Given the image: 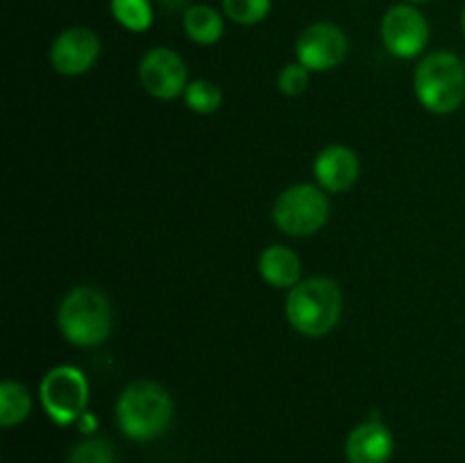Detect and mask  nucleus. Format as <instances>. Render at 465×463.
Segmentation results:
<instances>
[{
	"label": "nucleus",
	"instance_id": "1",
	"mask_svg": "<svg viewBox=\"0 0 465 463\" xmlns=\"http://www.w3.org/2000/svg\"><path fill=\"white\" fill-rule=\"evenodd\" d=\"M175 404L168 390L153 379H136L116 404L118 427L134 440H153L171 427Z\"/></svg>",
	"mask_w": 465,
	"mask_h": 463
},
{
	"label": "nucleus",
	"instance_id": "2",
	"mask_svg": "<svg viewBox=\"0 0 465 463\" xmlns=\"http://www.w3.org/2000/svg\"><path fill=\"white\" fill-rule=\"evenodd\" d=\"M343 313V293L330 277H309L286 298V318L295 331L312 339L330 334Z\"/></svg>",
	"mask_w": 465,
	"mask_h": 463
},
{
	"label": "nucleus",
	"instance_id": "3",
	"mask_svg": "<svg viewBox=\"0 0 465 463\" xmlns=\"http://www.w3.org/2000/svg\"><path fill=\"white\" fill-rule=\"evenodd\" d=\"M112 304L95 286H75L62 300L57 311L59 331L77 348L103 345L112 334Z\"/></svg>",
	"mask_w": 465,
	"mask_h": 463
},
{
	"label": "nucleus",
	"instance_id": "4",
	"mask_svg": "<svg viewBox=\"0 0 465 463\" xmlns=\"http://www.w3.org/2000/svg\"><path fill=\"white\" fill-rule=\"evenodd\" d=\"M416 95L434 113L457 112L465 100V64L454 53H431L420 59L413 73Z\"/></svg>",
	"mask_w": 465,
	"mask_h": 463
},
{
	"label": "nucleus",
	"instance_id": "5",
	"mask_svg": "<svg viewBox=\"0 0 465 463\" xmlns=\"http://www.w3.org/2000/svg\"><path fill=\"white\" fill-rule=\"evenodd\" d=\"M330 218V198L313 184H295L282 191L272 204V221L284 234L312 236Z\"/></svg>",
	"mask_w": 465,
	"mask_h": 463
},
{
	"label": "nucleus",
	"instance_id": "6",
	"mask_svg": "<svg viewBox=\"0 0 465 463\" xmlns=\"http://www.w3.org/2000/svg\"><path fill=\"white\" fill-rule=\"evenodd\" d=\"M39 395L50 420L71 425L84 416L89 404V381L77 368L57 366L45 372Z\"/></svg>",
	"mask_w": 465,
	"mask_h": 463
},
{
	"label": "nucleus",
	"instance_id": "7",
	"mask_svg": "<svg viewBox=\"0 0 465 463\" xmlns=\"http://www.w3.org/2000/svg\"><path fill=\"white\" fill-rule=\"evenodd\" d=\"M381 41L393 57L413 59L430 44V23L413 5H395L381 18Z\"/></svg>",
	"mask_w": 465,
	"mask_h": 463
},
{
	"label": "nucleus",
	"instance_id": "8",
	"mask_svg": "<svg viewBox=\"0 0 465 463\" xmlns=\"http://www.w3.org/2000/svg\"><path fill=\"white\" fill-rule=\"evenodd\" d=\"M295 54H298V62L309 71H331L348 54V36L334 23H313L298 36Z\"/></svg>",
	"mask_w": 465,
	"mask_h": 463
},
{
	"label": "nucleus",
	"instance_id": "9",
	"mask_svg": "<svg viewBox=\"0 0 465 463\" xmlns=\"http://www.w3.org/2000/svg\"><path fill=\"white\" fill-rule=\"evenodd\" d=\"M139 80L141 86L159 100H173L177 95H184L186 86H189L184 59L171 48L148 50L139 64Z\"/></svg>",
	"mask_w": 465,
	"mask_h": 463
},
{
	"label": "nucleus",
	"instance_id": "10",
	"mask_svg": "<svg viewBox=\"0 0 465 463\" xmlns=\"http://www.w3.org/2000/svg\"><path fill=\"white\" fill-rule=\"evenodd\" d=\"M100 57V39L89 27H66L50 45V64L68 77L91 71Z\"/></svg>",
	"mask_w": 465,
	"mask_h": 463
},
{
	"label": "nucleus",
	"instance_id": "11",
	"mask_svg": "<svg viewBox=\"0 0 465 463\" xmlns=\"http://www.w3.org/2000/svg\"><path fill=\"white\" fill-rule=\"evenodd\" d=\"M313 175L322 191L330 193H343L357 182L359 177V157L345 145H327L318 153L313 162Z\"/></svg>",
	"mask_w": 465,
	"mask_h": 463
},
{
	"label": "nucleus",
	"instance_id": "12",
	"mask_svg": "<svg viewBox=\"0 0 465 463\" xmlns=\"http://www.w3.org/2000/svg\"><path fill=\"white\" fill-rule=\"evenodd\" d=\"M395 440L389 427L380 420L361 422L345 440V457L350 463H389Z\"/></svg>",
	"mask_w": 465,
	"mask_h": 463
},
{
	"label": "nucleus",
	"instance_id": "13",
	"mask_svg": "<svg viewBox=\"0 0 465 463\" xmlns=\"http://www.w3.org/2000/svg\"><path fill=\"white\" fill-rule=\"evenodd\" d=\"M259 275L275 289H293L302 281V261L286 245H268L259 257Z\"/></svg>",
	"mask_w": 465,
	"mask_h": 463
},
{
	"label": "nucleus",
	"instance_id": "14",
	"mask_svg": "<svg viewBox=\"0 0 465 463\" xmlns=\"http://www.w3.org/2000/svg\"><path fill=\"white\" fill-rule=\"evenodd\" d=\"M186 36L198 45H213L223 36V16L212 5H191L182 16Z\"/></svg>",
	"mask_w": 465,
	"mask_h": 463
},
{
	"label": "nucleus",
	"instance_id": "15",
	"mask_svg": "<svg viewBox=\"0 0 465 463\" xmlns=\"http://www.w3.org/2000/svg\"><path fill=\"white\" fill-rule=\"evenodd\" d=\"M32 398L23 384L5 379L0 384V425L14 427L30 416Z\"/></svg>",
	"mask_w": 465,
	"mask_h": 463
},
{
	"label": "nucleus",
	"instance_id": "16",
	"mask_svg": "<svg viewBox=\"0 0 465 463\" xmlns=\"http://www.w3.org/2000/svg\"><path fill=\"white\" fill-rule=\"evenodd\" d=\"M114 21L127 32H145L153 27L154 12L150 0H109Z\"/></svg>",
	"mask_w": 465,
	"mask_h": 463
},
{
	"label": "nucleus",
	"instance_id": "17",
	"mask_svg": "<svg viewBox=\"0 0 465 463\" xmlns=\"http://www.w3.org/2000/svg\"><path fill=\"white\" fill-rule=\"evenodd\" d=\"M184 103L191 112L195 113H213L221 109L223 104V91L221 86L213 84L212 80H193L189 82L184 91Z\"/></svg>",
	"mask_w": 465,
	"mask_h": 463
},
{
	"label": "nucleus",
	"instance_id": "18",
	"mask_svg": "<svg viewBox=\"0 0 465 463\" xmlns=\"http://www.w3.org/2000/svg\"><path fill=\"white\" fill-rule=\"evenodd\" d=\"M272 9V0H223V12L239 25H257L266 21Z\"/></svg>",
	"mask_w": 465,
	"mask_h": 463
},
{
	"label": "nucleus",
	"instance_id": "19",
	"mask_svg": "<svg viewBox=\"0 0 465 463\" xmlns=\"http://www.w3.org/2000/svg\"><path fill=\"white\" fill-rule=\"evenodd\" d=\"M68 463H116V457H114V448L107 440L89 438L71 449Z\"/></svg>",
	"mask_w": 465,
	"mask_h": 463
},
{
	"label": "nucleus",
	"instance_id": "20",
	"mask_svg": "<svg viewBox=\"0 0 465 463\" xmlns=\"http://www.w3.org/2000/svg\"><path fill=\"white\" fill-rule=\"evenodd\" d=\"M277 86L284 95L295 98V95H302L309 86V68H304L302 64H289L280 71L277 77Z\"/></svg>",
	"mask_w": 465,
	"mask_h": 463
},
{
	"label": "nucleus",
	"instance_id": "21",
	"mask_svg": "<svg viewBox=\"0 0 465 463\" xmlns=\"http://www.w3.org/2000/svg\"><path fill=\"white\" fill-rule=\"evenodd\" d=\"M407 3H413V5H420V3H430V0H407Z\"/></svg>",
	"mask_w": 465,
	"mask_h": 463
},
{
	"label": "nucleus",
	"instance_id": "22",
	"mask_svg": "<svg viewBox=\"0 0 465 463\" xmlns=\"http://www.w3.org/2000/svg\"><path fill=\"white\" fill-rule=\"evenodd\" d=\"M461 27H463V34H465V7H463V14H461Z\"/></svg>",
	"mask_w": 465,
	"mask_h": 463
}]
</instances>
